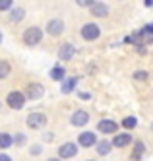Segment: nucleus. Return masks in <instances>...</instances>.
I'll return each instance as SVG.
<instances>
[{
    "instance_id": "obj_32",
    "label": "nucleus",
    "mask_w": 153,
    "mask_h": 161,
    "mask_svg": "<svg viewBox=\"0 0 153 161\" xmlns=\"http://www.w3.org/2000/svg\"><path fill=\"white\" fill-rule=\"evenodd\" d=\"M87 161H95V159H87Z\"/></svg>"
},
{
    "instance_id": "obj_10",
    "label": "nucleus",
    "mask_w": 153,
    "mask_h": 161,
    "mask_svg": "<svg viewBox=\"0 0 153 161\" xmlns=\"http://www.w3.org/2000/svg\"><path fill=\"white\" fill-rule=\"evenodd\" d=\"M78 142H79V146H84V147H91V146L97 144V138H95L93 132H81L78 136Z\"/></svg>"
},
{
    "instance_id": "obj_17",
    "label": "nucleus",
    "mask_w": 153,
    "mask_h": 161,
    "mask_svg": "<svg viewBox=\"0 0 153 161\" xmlns=\"http://www.w3.org/2000/svg\"><path fill=\"white\" fill-rule=\"evenodd\" d=\"M76 84H78L76 78H66L64 82H62V93H70V91L76 87Z\"/></svg>"
},
{
    "instance_id": "obj_19",
    "label": "nucleus",
    "mask_w": 153,
    "mask_h": 161,
    "mask_svg": "<svg viewBox=\"0 0 153 161\" xmlns=\"http://www.w3.org/2000/svg\"><path fill=\"white\" fill-rule=\"evenodd\" d=\"M23 16H25V10H23V8H14V10H12V14H10V19L12 21H21Z\"/></svg>"
},
{
    "instance_id": "obj_5",
    "label": "nucleus",
    "mask_w": 153,
    "mask_h": 161,
    "mask_svg": "<svg viewBox=\"0 0 153 161\" xmlns=\"http://www.w3.org/2000/svg\"><path fill=\"white\" fill-rule=\"evenodd\" d=\"M76 153H78V146L72 144V142H66L58 147V157L60 159H72Z\"/></svg>"
},
{
    "instance_id": "obj_18",
    "label": "nucleus",
    "mask_w": 153,
    "mask_h": 161,
    "mask_svg": "<svg viewBox=\"0 0 153 161\" xmlns=\"http://www.w3.org/2000/svg\"><path fill=\"white\" fill-rule=\"evenodd\" d=\"M111 147H112V144L107 142V140L97 142V153H99V155H107V153L111 152Z\"/></svg>"
},
{
    "instance_id": "obj_25",
    "label": "nucleus",
    "mask_w": 153,
    "mask_h": 161,
    "mask_svg": "<svg viewBox=\"0 0 153 161\" xmlns=\"http://www.w3.org/2000/svg\"><path fill=\"white\" fill-rule=\"evenodd\" d=\"M134 78H136V80H142V82H144V80H147V72H145V70H138V72H134Z\"/></svg>"
},
{
    "instance_id": "obj_26",
    "label": "nucleus",
    "mask_w": 153,
    "mask_h": 161,
    "mask_svg": "<svg viewBox=\"0 0 153 161\" xmlns=\"http://www.w3.org/2000/svg\"><path fill=\"white\" fill-rule=\"evenodd\" d=\"M14 142H16L18 146H23V144H25V134H16Z\"/></svg>"
},
{
    "instance_id": "obj_27",
    "label": "nucleus",
    "mask_w": 153,
    "mask_h": 161,
    "mask_svg": "<svg viewBox=\"0 0 153 161\" xmlns=\"http://www.w3.org/2000/svg\"><path fill=\"white\" fill-rule=\"evenodd\" d=\"M41 153V146H35V147H31V155H39Z\"/></svg>"
},
{
    "instance_id": "obj_12",
    "label": "nucleus",
    "mask_w": 153,
    "mask_h": 161,
    "mask_svg": "<svg viewBox=\"0 0 153 161\" xmlns=\"http://www.w3.org/2000/svg\"><path fill=\"white\" fill-rule=\"evenodd\" d=\"M132 134H128V132H124V134H116L114 136V140H112V146H116V147H126L128 144H132Z\"/></svg>"
},
{
    "instance_id": "obj_33",
    "label": "nucleus",
    "mask_w": 153,
    "mask_h": 161,
    "mask_svg": "<svg viewBox=\"0 0 153 161\" xmlns=\"http://www.w3.org/2000/svg\"><path fill=\"white\" fill-rule=\"evenodd\" d=\"M151 128H153V126H151Z\"/></svg>"
},
{
    "instance_id": "obj_8",
    "label": "nucleus",
    "mask_w": 153,
    "mask_h": 161,
    "mask_svg": "<svg viewBox=\"0 0 153 161\" xmlns=\"http://www.w3.org/2000/svg\"><path fill=\"white\" fill-rule=\"evenodd\" d=\"M43 93H45V87H43L41 84L33 82V84L27 86V97H29V99H33V101H35V99H41Z\"/></svg>"
},
{
    "instance_id": "obj_22",
    "label": "nucleus",
    "mask_w": 153,
    "mask_h": 161,
    "mask_svg": "<svg viewBox=\"0 0 153 161\" xmlns=\"http://www.w3.org/2000/svg\"><path fill=\"white\" fill-rule=\"evenodd\" d=\"M122 126H124V128H136V126H138V119L136 117H126L122 120Z\"/></svg>"
},
{
    "instance_id": "obj_20",
    "label": "nucleus",
    "mask_w": 153,
    "mask_h": 161,
    "mask_svg": "<svg viewBox=\"0 0 153 161\" xmlns=\"http://www.w3.org/2000/svg\"><path fill=\"white\" fill-rule=\"evenodd\" d=\"M10 64L6 62V60H0V80H4V78H8L10 76Z\"/></svg>"
},
{
    "instance_id": "obj_4",
    "label": "nucleus",
    "mask_w": 153,
    "mask_h": 161,
    "mask_svg": "<svg viewBox=\"0 0 153 161\" xmlns=\"http://www.w3.org/2000/svg\"><path fill=\"white\" fill-rule=\"evenodd\" d=\"M6 103L12 109H18L19 111L23 105H25V95L19 93V91H12V93H8V97H6Z\"/></svg>"
},
{
    "instance_id": "obj_2",
    "label": "nucleus",
    "mask_w": 153,
    "mask_h": 161,
    "mask_svg": "<svg viewBox=\"0 0 153 161\" xmlns=\"http://www.w3.org/2000/svg\"><path fill=\"white\" fill-rule=\"evenodd\" d=\"M46 124V114L45 113H31L27 114V126L33 130H37V128H43V126Z\"/></svg>"
},
{
    "instance_id": "obj_23",
    "label": "nucleus",
    "mask_w": 153,
    "mask_h": 161,
    "mask_svg": "<svg viewBox=\"0 0 153 161\" xmlns=\"http://www.w3.org/2000/svg\"><path fill=\"white\" fill-rule=\"evenodd\" d=\"M76 4L81 6V8H91L93 4H95V0H76Z\"/></svg>"
},
{
    "instance_id": "obj_9",
    "label": "nucleus",
    "mask_w": 153,
    "mask_h": 161,
    "mask_svg": "<svg viewBox=\"0 0 153 161\" xmlns=\"http://www.w3.org/2000/svg\"><path fill=\"white\" fill-rule=\"evenodd\" d=\"M74 54H76V49H74V45H70V43H64L60 49H58V58L60 60H70V58H74Z\"/></svg>"
},
{
    "instance_id": "obj_6",
    "label": "nucleus",
    "mask_w": 153,
    "mask_h": 161,
    "mask_svg": "<svg viewBox=\"0 0 153 161\" xmlns=\"http://www.w3.org/2000/svg\"><path fill=\"white\" fill-rule=\"evenodd\" d=\"M62 31H64V21L62 19H51L49 24H46V33L52 35V37H58Z\"/></svg>"
},
{
    "instance_id": "obj_15",
    "label": "nucleus",
    "mask_w": 153,
    "mask_h": 161,
    "mask_svg": "<svg viewBox=\"0 0 153 161\" xmlns=\"http://www.w3.org/2000/svg\"><path fill=\"white\" fill-rule=\"evenodd\" d=\"M144 152H145V144H144V142H136L132 159H134V161H139V159H142V155H144Z\"/></svg>"
},
{
    "instance_id": "obj_1",
    "label": "nucleus",
    "mask_w": 153,
    "mask_h": 161,
    "mask_svg": "<svg viewBox=\"0 0 153 161\" xmlns=\"http://www.w3.org/2000/svg\"><path fill=\"white\" fill-rule=\"evenodd\" d=\"M41 39H43V31H41V27H27L25 31H23V43L25 45H37V43H41Z\"/></svg>"
},
{
    "instance_id": "obj_7",
    "label": "nucleus",
    "mask_w": 153,
    "mask_h": 161,
    "mask_svg": "<svg viewBox=\"0 0 153 161\" xmlns=\"http://www.w3.org/2000/svg\"><path fill=\"white\" fill-rule=\"evenodd\" d=\"M97 128H99V132H103V134H114L116 128H118V124H116L114 120H111V119H103V120H99Z\"/></svg>"
},
{
    "instance_id": "obj_30",
    "label": "nucleus",
    "mask_w": 153,
    "mask_h": 161,
    "mask_svg": "<svg viewBox=\"0 0 153 161\" xmlns=\"http://www.w3.org/2000/svg\"><path fill=\"white\" fill-rule=\"evenodd\" d=\"M145 6H153V0H145Z\"/></svg>"
},
{
    "instance_id": "obj_24",
    "label": "nucleus",
    "mask_w": 153,
    "mask_h": 161,
    "mask_svg": "<svg viewBox=\"0 0 153 161\" xmlns=\"http://www.w3.org/2000/svg\"><path fill=\"white\" fill-rule=\"evenodd\" d=\"M12 8V0H0V12H6Z\"/></svg>"
},
{
    "instance_id": "obj_28",
    "label": "nucleus",
    "mask_w": 153,
    "mask_h": 161,
    "mask_svg": "<svg viewBox=\"0 0 153 161\" xmlns=\"http://www.w3.org/2000/svg\"><path fill=\"white\" fill-rule=\"evenodd\" d=\"M0 161H12V159H10V155H6V153H0Z\"/></svg>"
},
{
    "instance_id": "obj_14",
    "label": "nucleus",
    "mask_w": 153,
    "mask_h": 161,
    "mask_svg": "<svg viewBox=\"0 0 153 161\" xmlns=\"http://www.w3.org/2000/svg\"><path fill=\"white\" fill-rule=\"evenodd\" d=\"M51 78L56 80V82H64V80H66V70L62 66H54L51 70Z\"/></svg>"
},
{
    "instance_id": "obj_31",
    "label": "nucleus",
    "mask_w": 153,
    "mask_h": 161,
    "mask_svg": "<svg viewBox=\"0 0 153 161\" xmlns=\"http://www.w3.org/2000/svg\"><path fill=\"white\" fill-rule=\"evenodd\" d=\"M46 161H62L60 157H54V159H46Z\"/></svg>"
},
{
    "instance_id": "obj_29",
    "label": "nucleus",
    "mask_w": 153,
    "mask_h": 161,
    "mask_svg": "<svg viewBox=\"0 0 153 161\" xmlns=\"http://www.w3.org/2000/svg\"><path fill=\"white\" fill-rule=\"evenodd\" d=\"M45 140H46V142H51V140H52V134H51V132H49V134H45Z\"/></svg>"
},
{
    "instance_id": "obj_13",
    "label": "nucleus",
    "mask_w": 153,
    "mask_h": 161,
    "mask_svg": "<svg viewBox=\"0 0 153 161\" xmlns=\"http://www.w3.org/2000/svg\"><path fill=\"white\" fill-rule=\"evenodd\" d=\"M89 10H91L89 14H91V16H95V18H105V16H107V12H109L107 4H103V2H95Z\"/></svg>"
},
{
    "instance_id": "obj_16",
    "label": "nucleus",
    "mask_w": 153,
    "mask_h": 161,
    "mask_svg": "<svg viewBox=\"0 0 153 161\" xmlns=\"http://www.w3.org/2000/svg\"><path fill=\"white\" fill-rule=\"evenodd\" d=\"M12 142H14V138H12L8 132H0V149H6L12 146Z\"/></svg>"
},
{
    "instance_id": "obj_21",
    "label": "nucleus",
    "mask_w": 153,
    "mask_h": 161,
    "mask_svg": "<svg viewBox=\"0 0 153 161\" xmlns=\"http://www.w3.org/2000/svg\"><path fill=\"white\" fill-rule=\"evenodd\" d=\"M139 35L144 39H147V41H153V25H145L142 31H139Z\"/></svg>"
},
{
    "instance_id": "obj_11",
    "label": "nucleus",
    "mask_w": 153,
    "mask_h": 161,
    "mask_svg": "<svg viewBox=\"0 0 153 161\" xmlns=\"http://www.w3.org/2000/svg\"><path fill=\"white\" fill-rule=\"evenodd\" d=\"M87 122H89L87 111H76V113L72 114V124H74V126H85Z\"/></svg>"
},
{
    "instance_id": "obj_3",
    "label": "nucleus",
    "mask_w": 153,
    "mask_h": 161,
    "mask_svg": "<svg viewBox=\"0 0 153 161\" xmlns=\"http://www.w3.org/2000/svg\"><path fill=\"white\" fill-rule=\"evenodd\" d=\"M99 35H101V29H99L97 24H85L81 27V37L85 41H95Z\"/></svg>"
}]
</instances>
